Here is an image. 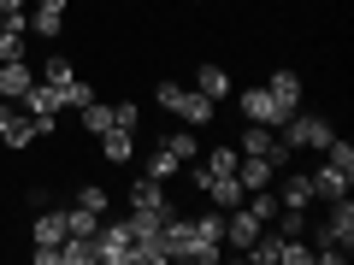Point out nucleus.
I'll use <instances>...</instances> for the list:
<instances>
[{"instance_id":"obj_1","label":"nucleus","mask_w":354,"mask_h":265,"mask_svg":"<svg viewBox=\"0 0 354 265\" xmlns=\"http://www.w3.org/2000/svg\"><path fill=\"white\" fill-rule=\"evenodd\" d=\"M160 242H165V259H189V265H213L218 259V248H213V242H201V236H195V224H189V218H177V213H165Z\"/></svg>"},{"instance_id":"obj_2","label":"nucleus","mask_w":354,"mask_h":265,"mask_svg":"<svg viewBox=\"0 0 354 265\" xmlns=\"http://www.w3.org/2000/svg\"><path fill=\"white\" fill-rule=\"evenodd\" d=\"M153 106H165V112H177L189 130L213 124V101H207L201 88H183V83H153Z\"/></svg>"},{"instance_id":"obj_3","label":"nucleus","mask_w":354,"mask_h":265,"mask_svg":"<svg viewBox=\"0 0 354 265\" xmlns=\"http://www.w3.org/2000/svg\"><path fill=\"white\" fill-rule=\"evenodd\" d=\"M330 136H337V130H330L325 112H290V118L278 124V141H283L290 153H295V148H325Z\"/></svg>"},{"instance_id":"obj_4","label":"nucleus","mask_w":354,"mask_h":265,"mask_svg":"<svg viewBox=\"0 0 354 265\" xmlns=\"http://www.w3.org/2000/svg\"><path fill=\"white\" fill-rule=\"evenodd\" d=\"M18 106L36 118L41 136H53V130H59V88H53V83H41V77H36V83L24 88V101H18Z\"/></svg>"},{"instance_id":"obj_5","label":"nucleus","mask_w":354,"mask_h":265,"mask_svg":"<svg viewBox=\"0 0 354 265\" xmlns=\"http://www.w3.org/2000/svg\"><path fill=\"white\" fill-rule=\"evenodd\" d=\"M236 153H254V159H272L278 171L290 165V148L278 141V130H272V124H248V118H242V148H236Z\"/></svg>"},{"instance_id":"obj_6","label":"nucleus","mask_w":354,"mask_h":265,"mask_svg":"<svg viewBox=\"0 0 354 265\" xmlns=\"http://www.w3.org/2000/svg\"><path fill=\"white\" fill-rule=\"evenodd\" d=\"M130 224H106L101 218V230H95V265H130Z\"/></svg>"},{"instance_id":"obj_7","label":"nucleus","mask_w":354,"mask_h":265,"mask_svg":"<svg viewBox=\"0 0 354 265\" xmlns=\"http://www.w3.org/2000/svg\"><path fill=\"white\" fill-rule=\"evenodd\" d=\"M242 118H248V124H272V130H278L283 118H290V106L272 101V88H242Z\"/></svg>"},{"instance_id":"obj_8","label":"nucleus","mask_w":354,"mask_h":265,"mask_svg":"<svg viewBox=\"0 0 354 265\" xmlns=\"http://www.w3.org/2000/svg\"><path fill=\"white\" fill-rule=\"evenodd\" d=\"M319 242H337V248H354V201H330V218L319 224Z\"/></svg>"},{"instance_id":"obj_9","label":"nucleus","mask_w":354,"mask_h":265,"mask_svg":"<svg viewBox=\"0 0 354 265\" xmlns=\"http://www.w3.org/2000/svg\"><path fill=\"white\" fill-rule=\"evenodd\" d=\"M260 230H266V218H254V213H248V201L225 213V242H230V248H248V242L260 236Z\"/></svg>"},{"instance_id":"obj_10","label":"nucleus","mask_w":354,"mask_h":265,"mask_svg":"<svg viewBox=\"0 0 354 265\" xmlns=\"http://www.w3.org/2000/svg\"><path fill=\"white\" fill-rule=\"evenodd\" d=\"M36 83V71H30V59H0V101H24V88Z\"/></svg>"},{"instance_id":"obj_11","label":"nucleus","mask_w":354,"mask_h":265,"mask_svg":"<svg viewBox=\"0 0 354 265\" xmlns=\"http://www.w3.org/2000/svg\"><path fill=\"white\" fill-rule=\"evenodd\" d=\"M24 30L30 12H0V59H24Z\"/></svg>"},{"instance_id":"obj_12","label":"nucleus","mask_w":354,"mask_h":265,"mask_svg":"<svg viewBox=\"0 0 354 265\" xmlns=\"http://www.w3.org/2000/svg\"><path fill=\"white\" fill-rule=\"evenodd\" d=\"M272 177H278V165H272V159H254V153H242V159H236V183H242V189H272Z\"/></svg>"},{"instance_id":"obj_13","label":"nucleus","mask_w":354,"mask_h":265,"mask_svg":"<svg viewBox=\"0 0 354 265\" xmlns=\"http://www.w3.org/2000/svg\"><path fill=\"white\" fill-rule=\"evenodd\" d=\"M201 195L218 206V213H230V206H242V201H248V189H242L236 177H207V183H201Z\"/></svg>"},{"instance_id":"obj_14","label":"nucleus","mask_w":354,"mask_h":265,"mask_svg":"<svg viewBox=\"0 0 354 265\" xmlns=\"http://www.w3.org/2000/svg\"><path fill=\"white\" fill-rule=\"evenodd\" d=\"M195 88H201L207 101H225V95H230V71L218 59H201V65H195Z\"/></svg>"},{"instance_id":"obj_15","label":"nucleus","mask_w":354,"mask_h":265,"mask_svg":"<svg viewBox=\"0 0 354 265\" xmlns=\"http://www.w3.org/2000/svg\"><path fill=\"white\" fill-rule=\"evenodd\" d=\"M272 183H278V177H272ZM307 201H313V171H290L278 183V206H301L307 213Z\"/></svg>"},{"instance_id":"obj_16","label":"nucleus","mask_w":354,"mask_h":265,"mask_svg":"<svg viewBox=\"0 0 354 265\" xmlns=\"http://www.w3.org/2000/svg\"><path fill=\"white\" fill-rule=\"evenodd\" d=\"M36 12H30V30H36L41 41H59V30H65V6H48V0H30Z\"/></svg>"},{"instance_id":"obj_17","label":"nucleus","mask_w":354,"mask_h":265,"mask_svg":"<svg viewBox=\"0 0 354 265\" xmlns=\"http://www.w3.org/2000/svg\"><path fill=\"white\" fill-rule=\"evenodd\" d=\"M160 206H165V183L136 177V183H130V213H160Z\"/></svg>"},{"instance_id":"obj_18","label":"nucleus","mask_w":354,"mask_h":265,"mask_svg":"<svg viewBox=\"0 0 354 265\" xmlns=\"http://www.w3.org/2000/svg\"><path fill=\"white\" fill-rule=\"evenodd\" d=\"M101 153H106V159H113V165H124L130 159V153H136V130H101Z\"/></svg>"},{"instance_id":"obj_19","label":"nucleus","mask_w":354,"mask_h":265,"mask_svg":"<svg viewBox=\"0 0 354 265\" xmlns=\"http://www.w3.org/2000/svg\"><path fill=\"white\" fill-rule=\"evenodd\" d=\"M30 236H36V248H59L65 242V213H36Z\"/></svg>"},{"instance_id":"obj_20","label":"nucleus","mask_w":354,"mask_h":265,"mask_svg":"<svg viewBox=\"0 0 354 265\" xmlns=\"http://www.w3.org/2000/svg\"><path fill=\"white\" fill-rule=\"evenodd\" d=\"M36 136H41V130H36V118H30L24 106H18V112H12V124L0 130V141H6V148H30V141H36Z\"/></svg>"},{"instance_id":"obj_21","label":"nucleus","mask_w":354,"mask_h":265,"mask_svg":"<svg viewBox=\"0 0 354 265\" xmlns=\"http://www.w3.org/2000/svg\"><path fill=\"white\" fill-rule=\"evenodd\" d=\"M160 148L171 153L177 165H189V159H201V136H195V130H177V136H165Z\"/></svg>"},{"instance_id":"obj_22","label":"nucleus","mask_w":354,"mask_h":265,"mask_svg":"<svg viewBox=\"0 0 354 265\" xmlns=\"http://www.w3.org/2000/svg\"><path fill=\"white\" fill-rule=\"evenodd\" d=\"M266 88H272V101H278V106H290V112L301 106V77H295V71H278Z\"/></svg>"},{"instance_id":"obj_23","label":"nucleus","mask_w":354,"mask_h":265,"mask_svg":"<svg viewBox=\"0 0 354 265\" xmlns=\"http://www.w3.org/2000/svg\"><path fill=\"white\" fill-rule=\"evenodd\" d=\"M95 230H101V213H88V206L65 213V236H95Z\"/></svg>"},{"instance_id":"obj_24","label":"nucleus","mask_w":354,"mask_h":265,"mask_svg":"<svg viewBox=\"0 0 354 265\" xmlns=\"http://www.w3.org/2000/svg\"><path fill=\"white\" fill-rule=\"evenodd\" d=\"M189 224H195V236H201V242H213V248L225 242V213H195Z\"/></svg>"},{"instance_id":"obj_25","label":"nucleus","mask_w":354,"mask_h":265,"mask_svg":"<svg viewBox=\"0 0 354 265\" xmlns=\"http://www.w3.org/2000/svg\"><path fill=\"white\" fill-rule=\"evenodd\" d=\"M77 112H83V130H88V136H101V130H113V106L88 101V106H77Z\"/></svg>"},{"instance_id":"obj_26","label":"nucleus","mask_w":354,"mask_h":265,"mask_svg":"<svg viewBox=\"0 0 354 265\" xmlns=\"http://www.w3.org/2000/svg\"><path fill=\"white\" fill-rule=\"evenodd\" d=\"M88 101H95V83H83V77L59 83V106H88Z\"/></svg>"},{"instance_id":"obj_27","label":"nucleus","mask_w":354,"mask_h":265,"mask_svg":"<svg viewBox=\"0 0 354 265\" xmlns=\"http://www.w3.org/2000/svg\"><path fill=\"white\" fill-rule=\"evenodd\" d=\"M177 171H183V165H177V159H171L165 148H153V153H148V171H142V177H153V183H165V177H177Z\"/></svg>"},{"instance_id":"obj_28","label":"nucleus","mask_w":354,"mask_h":265,"mask_svg":"<svg viewBox=\"0 0 354 265\" xmlns=\"http://www.w3.org/2000/svg\"><path fill=\"white\" fill-rule=\"evenodd\" d=\"M77 206H88V213H101V218H106V206H113V195H106L101 183H88V189H77Z\"/></svg>"},{"instance_id":"obj_29","label":"nucleus","mask_w":354,"mask_h":265,"mask_svg":"<svg viewBox=\"0 0 354 265\" xmlns=\"http://www.w3.org/2000/svg\"><path fill=\"white\" fill-rule=\"evenodd\" d=\"M113 124H118V130H136V124H142V106H136V101H113Z\"/></svg>"},{"instance_id":"obj_30","label":"nucleus","mask_w":354,"mask_h":265,"mask_svg":"<svg viewBox=\"0 0 354 265\" xmlns=\"http://www.w3.org/2000/svg\"><path fill=\"white\" fill-rule=\"evenodd\" d=\"M71 59H48V71H41V83H53V88H59V83H71Z\"/></svg>"},{"instance_id":"obj_31","label":"nucleus","mask_w":354,"mask_h":265,"mask_svg":"<svg viewBox=\"0 0 354 265\" xmlns=\"http://www.w3.org/2000/svg\"><path fill=\"white\" fill-rule=\"evenodd\" d=\"M30 0H0V12H24Z\"/></svg>"}]
</instances>
